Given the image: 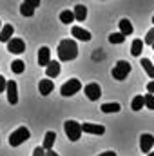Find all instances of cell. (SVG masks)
<instances>
[{
  "label": "cell",
  "mask_w": 154,
  "mask_h": 156,
  "mask_svg": "<svg viewBox=\"0 0 154 156\" xmlns=\"http://www.w3.org/2000/svg\"><path fill=\"white\" fill-rule=\"evenodd\" d=\"M56 53H58V58H60V62H71V60H75L78 56V45L75 40H62L60 42V45H58V49H56Z\"/></svg>",
  "instance_id": "6da1fadb"
},
{
  "label": "cell",
  "mask_w": 154,
  "mask_h": 156,
  "mask_svg": "<svg viewBox=\"0 0 154 156\" xmlns=\"http://www.w3.org/2000/svg\"><path fill=\"white\" fill-rule=\"evenodd\" d=\"M29 138H31L29 129H27V127H18L16 131H13V133L9 134V145H11V147H18V145H22L24 142H27Z\"/></svg>",
  "instance_id": "7a4b0ae2"
},
{
  "label": "cell",
  "mask_w": 154,
  "mask_h": 156,
  "mask_svg": "<svg viewBox=\"0 0 154 156\" xmlns=\"http://www.w3.org/2000/svg\"><path fill=\"white\" fill-rule=\"evenodd\" d=\"M64 131H65V134H67V138L71 140V142H78L80 140V136H82V123H78L75 120H67L65 123H64Z\"/></svg>",
  "instance_id": "3957f363"
},
{
  "label": "cell",
  "mask_w": 154,
  "mask_h": 156,
  "mask_svg": "<svg viewBox=\"0 0 154 156\" xmlns=\"http://www.w3.org/2000/svg\"><path fill=\"white\" fill-rule=\"evenodd\" d=\"M80 89H82V82L78 78H71V80H67L60 87V93H62V96H73V94H76Z\"/></svg>",
  "instance_id": "277c9868"
},
{
  "label": "cell",
  "mask_w": 154,
  "mask_h": 156,
  "mask_svg": "<svg viewBox=\"0 0 154 156\" xmlns=\"http://www.w3.org/2000/svg\"><path fill=\"white\" fill-rule=\"evenodd\" d=\"M129 73H131V64L125 62V60H120L113 67V78L114 80H125Z\"/></svg>",
  "instance_id": "5b68a950"
},
{
  "label": "cell",
  "mask_w": 154,
  "mask_h": 156,
  "mask_svg": "<svg viewBox=\"0 0 154 156\" xmlns=\"http://www.w3.org/2000/svg\"><path fill=\"white\" fill-rule=\"evenodd\" d=\"M152 145H154V136L152 134H149V133H143V134L140 136V149H142V153L151 154Z\"/></svg>",
  "instance_id": "8992f818"
},
{
  "label": "cell",
  "mask_w": 154,
  "mask_h": 156,
  "mask_svg": "<svg viewBox=\"0 0 154 156\" xmlns=\"http://www.w3.org/2000/svg\"><path fill=\"white\" fill-rule=\"evenodd\" d=\"M40 5V0H26L20 4V13L22 16H33L35 15V7Z\"/></svg>",
  "instance_id": "52a82bcc"
},
{
  "label": "cell",
  "mask_w": 154,
  "mask_h": 156,
  "mask_svg": "<svg viewBox=\"0 0 154 156\" xmlns=\"http://www.w3.org/2000/svg\"><path fill=\"white\" fill-rule=\"evenodd\" d=\"M83 91H85V96H87L91 102H96V100L102 96V87H100L98 83H87Z\"/></svg>",
  "instance_id": "ba28073f"
},
{
  "label": "cell",
  "mask_w": 154,
  "mask_h": 156,
  "mask_svg": "<svg viewBox=\"0 0 154 156\" xmlns=\"http://www.w3.org/2000/svg\"><path fill=\"white\" fill-rule=\"evenodd\" d=\"M7 102L11 105L18 104V91H16V82L15 80H7Z\"/></svg>",
  "instance_id": "9c48e42d"
},
{
  "label": "cell",
  "mask_w": 154,
  "mask_h": 156,
  "mask_svg": "<svg viewBox=\"0 0 154 156\" xmlns=\"http://www.w3.org/2000/svg\"><path fill=\"white\" fill-rule=\"evenodd\" d=\"M82 131L87 133V134H96V136H102L105 133V127L102 123H82Z\"/></svg>",
  "instance_id": "30bf717a"
},
{
  "label": "cell",
  "mask_w": 154,
  "mask_h": 156,
  "mask_svg": "<svg viewBox=\"0 0 154 156\" xmlns=\"http://www.w3.org/2000/svg\"><path fill=\"white\" fill-rule=\"evenodd\" d=\"M7 51L13 55H20L26 51V44L22 38H11V42H7Z\"/></svg>",
  "instance_id": "8fae6325"
},
{
  "label": "cell",
  "mask_w": 154,
  "mask_h": 156,
  "mask_svg": "<svg viewBox=\"0 0 154 156\" xmlns=\"http://www.w3.org/2000/svg\"><path fill=\"white\" fill-rule=\"evenodd\" d=\"M53 60H51V49L49 47H40L38 49V66H44L45 69H47V66L51 64Z\"/></svg>",
  "instance_id": "7c38bea8"
},
{
  "label": "cell",
  "mask_w": 154,
  "mask_h": 156,
  "mask_svg": "<svg viewBox=\"0 0 154 156\" xmlns=\"http://www.w3.org/2000/svg\"><path fill=\"white\" fill-rule=\"evenodd\" d=\"M54 89V83H53V80H49V78H44V80H40L38 83V91L42 96H47V94H51V91Z\"/></svg>",
  "instance_id": "4fadbf2b"
},
{
  "label": "cell",
  "mask_w": 154,
  "mask_h": 156,
  "mask_svg": "<svg viewBox=\"0 0 154 156\" xmlns=\"http://www.w3.org/2000/svg\"><path fill=\"white\" fill-rule=\"evenodd\" d=\"M71 35H73L75 38L82 40V42H89V40H91V33L85 31V29H82V27H78V26H75V27L71 29Z\"/></svg>",
  "instance_id": "5bb4252c"
},
{
  "label": "cell",
  "mask_w": 154,
  "mask_h": 156,
  "mask_svg": "<svg viewBox=\"0 0 154 156\" xmlns=\"http://www.w3.org/2000/svg\"><path fill=\"white\" fill-rule=\"evenodd\" d=\"M54 140H56V133L54 131H47L45 136H44V149L45 151H53V145H54Z\"/></svg>",
  "instance_id": "9a60e30c"
},
{
  "label": "cell",
  "mask_w": 154,
  "mask_h": 156,
  "mask_svg": "<svg viewBox=\"0 0 154 156\" xmlns=\"http://www.w3.org/2000/svg\"><path fill=\"white\" fill-rule=\"evenodd\" d=\"M13 33H15V27H13L11 24H5V26L2 27V31H0V42H4V44L11 42V37H13Z\"/></svg>",
  "instance_id": "2e32d148"
},
{
  "label": "cell",
  "mask_w": 154,
  "mask_h": 156,
  "mask_svg": "<svg viewBox=\"0 0 154 156\" xmlns=\"http://www.w3.org/2000/svg\"><path fill=\"white\" fill-rule=\"evenodd\" d=\"M45 75L47 78H56L60 75V62H51L49 66H47V69H45Z\"/></svg>",
  "instance_id": "e0dca14e"
},
{
  "label": "cell",
  "mask_w": 154,
  "mask_h": 156,
  "mask_svg": "<svg viewBox=\"0 0 154 156\" xmlns=\"http://www.w3.org/2000/svg\"><path fill=\"white\" fill-rule=\"evenodd\" d=\"M75 18H76L78 22H83L85 18H87V7L83 5V4H78V5H75Z\"/></svg>",
  "instance_id": "ac0fdd59"
},
{
  "label": "cell",
  "mask_w": 154,
  "mask_h": 156,
  "mask_svg": "<svg viewBox=\"0 0 154 156\" xmlns=\"http://www.w3.org/2000/svg\"><path fill=\"white\" fill-rule=\"evenodd\" d=\"M132 24L127 20V18H123V20H120V33L121 35H125V37H129V35H132Z\"/></svg>",
  "instance_id": "d6986e66"
},
{
  "label": "cell",
  "mask_w": 154,
  "mask_h": 156,
  "mask_svg": "<svg viewBox=\"0 0 154 156\" xmlns=\"http://www.w3.org/2000/svg\"><path fill=\"white\" fill-rule=\"evenodd\" d=\"M143 45H145V44H143L142 40L136 38L134 42H132V45H131V55H132V56H140L142 51H143Z\"/></svg>",
  "instance_id": "ffe728a7"
},
{
  "label": "cell",
  "mask_w": 154,
  "mask_h": 156,
  "mask_svg": "<svg viewBox=\"0 0 154 156\" xmlns=\"http://www.w3.org/2000/svg\"><path fill=\"white\" fill-rule=\"evenodd\" d=\"M143 105H145V98H143L142 94L134 96V98H132V102H131L132 111H142V107H143Z\"/></svg>",
  "instance_id": "44dd1931"
},
{
  "label": "cell",
  "mask_w": 154,
  "mask_h": 156,
  "mask_svg": "<svg viewBox=\"0 0 154 156\" xmlns=\"http://www.w3.org/2000/svg\"><path fill=\"white\" fill-rule=\"evenodd\" d=\"M142 67L145 69V73H147L149 76L154 78V66H152V62H151L149 58H142Z\"/></svg>",
  "instance_id": "7402d4cb"
},
{
  "label": "cell",
  "mask_w": 154,
  "mask_h": 156,
  "mask_svg": "<svg viewBox=\"0 0 154 156\" xmlns=\"http://www.w3.org/2000/svg\"><path fill=\"white\" fill-rule=\"evenodd\" d=\"M60 20H62L64 24H71V22H73V20H76V18H75V13H73V11L65 9V11H62V13H60Z\"/></svg>",
  "instance_id": "603a6c76"
},
{
  "label": "cell",
  "mask_w": 154,
  "mask_h": 156,
  "mask_svg": "<svg viewBox=\"0 0 154 156\" xmlns=\"http://www.w3.org/2000/svg\"><path fill=\"white\" fill-rule=\"evenodd\" d=\"M24 69H26V64H24L22 60H15V62L11 64V71H13V73H16V75H22V73H24Z\"/></svg>",
  "instance_id": "cb8c5ba5"
},
{
  "label": "cell",
  "mask_w": 154,
  "mask_h": 156,
  "mask_svg": "<svg viewBox=\"0 0 154 156\" xmlns=\"http://www.w3.org/2000/svg\"><path fill=\"white\" fill-rule=\"evenodd\" d=\"M100 109H102L103 113H118L121 107H120V104H103Z\"/></svg>",
  "instance_id": "d4e9b609"
},
{
  "label": "cell",
  "mask_w": 154,
  "mask_h": 156,
  "mask_svg": "<svg viewBox=\"0 0 154 156\" xmlns=\"http://www.w3.org/2000/svg\"><path fill=\"white\" fill-rule=\"evenodd\" d=\"M109 42H111V44H123V42H125V35H121L120 31H118V33H111V35H109Z\"/></svg>",
  "instance_id": "484cf974"
},
{
  "label": "cell",
  "mask_w": 154,
  "mask_h": 156,
  "mask_svg": "<svg viewBox=\"0 0 154 156\" xmlns=\"http://www.w3.org/2000/svg\"><path fill=\"white\" fill-rule=\"evenodd\" d=\"M143 98H145V107L154 111V94H145Z\"/></svg>",
  "instance_id": "4316f807"
},
{
  "label": "cell",
  "mask_w": 154,
  "mask_h": 156,
  "mask_svg": "<svg viewBox=\"0 0 154 156\" xmlns=\"http://www.w3.org/2000/svg\"><path fill=\"white\" fill-rule=\"evenodd\" d=\"M143 44L154 45V27L151 29V31H147V35H145V40H143Z\"/></svg>",
  "instance_id": "83f0119b"
},
{
  "label": "cell",
  "mask_w": 154,
  "mask_h": 156,
  "mask_svg": "<svg viewBox=\"0 0 154 156\" xmlns=\"http://www.w3.org/2000/svg\"><path fill=\"white\" fill-rule=\"evenodd\" d=\"M4 91H7V80L0 76V93H4Z\"/></svg>",
  "instance_id": "f1b7e54d"
},
{
  "label": "cell",
  "mask_w": 154,
  "mask_h": 156,
  "mask_svg": "<svg viewBox=\"0 0 154 156\" xmlns=\"http://www.w3.org/2000/svg\"><path fill=\"white\" fill-rule=\"evenodd\" d=\"M33 156H45V149H44V147H37V149L33 151Z\"/></svg>",
  "instance_id": "f546056e"
},
{
  "label": "cell",
  "mask_w": 154,
  "mask_h": 156,
  "mask_svg": "<svg viewBox=\"0 0 154 156\" xmlns=\"http://www.w3.org/2000/svg\"><path fill=\"white\" fill-rule=\"evenodd\" d=\"M147 91H149V94H154V80L147 83Z\"/></svg>",
  "instance_id": "4dcf8cb0"
},
{
  "label": "cell",
  "mask_w": 154,
  "mask_h": 156,
  "mask_svg": "<svg viewBox=\"0 0 154 156\" xmlns=\"http://www.w3.org/2000/svg\"><path fill=\"white\" fill-rule=\"evenodd\" d=\"M98 156H116L114 151H105V153H102V154H98Z\"/></svg>",
  "instance_id": "1f68e13d"
},
{
  "label": "cell",
  "mask_w": 154,
  "mask_h": 156,
  "mask_svg": "<svg viewBox=\"0 0 154 156\" xmlns=\"http://www.w3.org/2000/svg\"><path fill=\"white\" fill-rule=\"evenodd\" d=\"M45 156H58L54 151H45Z\"/></svg>",
  "instance_id": "d6a6232c"
},
{
  "label": "cell",
  "mask_w": 154,
  "mask_h": 156,
  "mask_svg": "<svg viewBox=\"0 0 154 156\" xmlns=\"http://www.w3.org/2000/svg\"><path fill=\"white\" fill-rule=\"evenodd\" d=\"M2 27H4V26H2V22H0V31H2Z\"/></svg>",
  "instance_id": "836d02e7"
},
{
  "label": "cell",
  "mask_w": 154,
  "mask_h": 156,
  "mask_svg": "<svg viewBox=\"0 0 154 156\" xmlns=\"http://www.w3.org/2000/svg\"><path fill=\"white\" fill-rule=\"evenodd\" d=\"M147 156H154V153H151V154H147Z\"/></svg>",
  "instance_id": "e575fe53"
},
{
  "label": "cell",
  "mask_w": 154,
  "mask_h": 156,
  "mask_svg": "<svg viewBox=\"0 0 154 156\" xmlns=\"http://www.w3.org/2000/svg\"><path fill=\"white\" fill-rule=\"evenodd\" d=\"M152 24H154V16H152Z\"/></svg>",
  "instance_id": "d590c367"
},
{
  "label": "cell",
  "mask_w": 154,
  "mask_h": 156,
  "mask_svg": "<svg viewBox=\"0 0 154 156\" xmlns=\"http://www.w3.org/2000/svg\"><path fill=\"white\" fill-rule=\"evenodd\" d=\"M152 49H154V45H152Z\"/></svg>",
  "instance_id": "8d00e7d4"
}]
</instances>
